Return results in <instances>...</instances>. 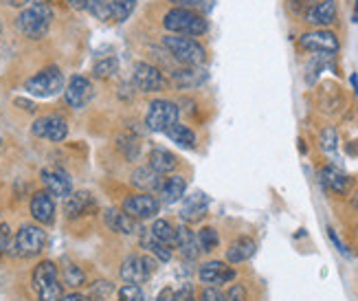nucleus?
Segmentation results:
<instances>
[{
  "label": "nucleus",
  "instance_id": "nucleus-55",
  "mask_svg": "<svg viewBox=\"0 0 358 301\" xmlns=\"http://www.w3.org/2000/svg\"><path fill=\"white\" fill-rule=\"evenodd\" d=\"M0 146H3V139H0Z\"/></svg>",
  "mask_w": 358,
  "mask_h": 301
},
{
  "label": "nucleus",
  "instance_id": "nucleus-10",
  "mask_svg": "<svg viewBox=\"0 0 358 301\" xmlns=\"http://www.w3.org/2000/svg\"><path fill=\"white\" fill-rule=\"evenodd\" d=\"M132 84L141 92H161L167 86V79L163 73L148 62H136L132 69Z\"/></svg>",
  "mask_w": 358,
  "mask_h": 301
},
{
  "label": "nucleus",
  "instance_id": "nucleus-41",
  "mask_svg": "<svg viewBox=\"0 0 358 301\" xmlns=\"http://www.w3.org/2000/svg\"><path fill=\"white\" fill-rule=\"evenodd\" d=\"M174 301H198L196 295H194V286H192V284H185L182 288H178L174 293Z\"/></svg>",
  "mask_w": 358,
  "mask_h": 301
},
{
  "label": "nucleus",
  "instance_id": "nucleus-31",
  "mask_svg": "<svg viewBox=\"0 0 358 301\" xmlns=\"http://www.w3.org/2000/svg\"><path fill=\"white\" fill-rule=\"evenodd\" d=\"M150 231L159 237L161 242H165L167 246H172L174 248V244H176V227L169 223V220H165V218H157L152 223V227H150Z\"/></svg>",
  "mask_w": 358,
  "mask_h": 301
},
{
  "label": "nucleus",
  "instance_id": "nucleus-43",
  "mask_svg": "<svg viewBox=\"0 0 358 301\" xmlns=\"http://www.w3.org/2000/svg\"><path fill=\"white\" fill-rule=\"evenodd\" d=\"M59 301H90V297L84 295V293H80V290H73V293H69V295L62 297Z\"/></svg>",
  "mask_w": 358,
  "mask_h": 301
},
{
  "label": "nucleus",
  "instance_id": "nucleus-48",
  "mask_svg": "<svg viewBox=\"0 0 358 301\" xmlns=\"http://www.w3.org/2000/svg\"><path fill=\"white\" fill-rule=\"evenodd\" d=\"M15 104H18V106H24V110H29V113H34V110H36V106H34V104L22 102V99H15Z\"/></svg>",
  "mask_w": 358,
  "mask_h": 301
},
{
  "label": "nucleus",
  "instance_id": "nucleus-13",
  "mask_svg": "<svg viewBox=\"0 0 358 301\" xmlns=\"http://www.w3.org/2000/svg\"><path fill=\"white\" fill-rule=\"evenodd\" d=\"M198 279L205 286H222L236 279V271L222 260H209L198 266Z\"/></svg>",
  "mask_w": 358,
  "mask_h": 301
},
{
  "label": "nucleus",
  "instance_id": "nucleus-47",
  "mask_svg": "<svg viewBox=\"0 0 358 301\" xmlns=\"http://www.w3.org/2000/svg\"><path fill=\"white\" fill-rule=\"evenodd\" d=\"M66 3H69L73 9H77V11H84V9H88V0H66Z\"/></svg>",
  "mask_w": 358,
  "mask_h": 301
},
{
  "label": "nucleus",
  "instance_id": "nucleus-29",
  "mask_svg": "<svg viewBox=\"0 0 358 301\" xmlns=\"http://www.w3.org/2000/svg\"><path fill=\"white\" fill-rule=\"evenodd\" d=\"M172 144L180 146V148H187V150H194L196 148V132L189 128V125L185 123H174L172 128H167L163 132Z\"/></svg>",
  "mask_w": 358,
  "mask_h": 301
},
{
  "label": "nucleus",
  "instance_id": "nucleus-4",
  "mask_svg": "<svg viewBox=\"0 0 358 301\" xmlns=\"http://www.w3.org/2000/svg\"><path fill=\"white\" fill-rule=\"evenodd\" d=\"M53 20V11L49 5H34L24 9L18 18H15V27L18 31L29 38V40H42L46 34H49V27Z\"/></svg>",
  "mask_w": 358,
  "mask_h": 301
},
{
  "label": "nucleus",
  "instance_id": "nucleus-14",
  "mask_svg": "<svg viewBox=\"0 0 358 301\" xmlns=\"http://www.w3.org/2000/svg\"><path fill=\"white\" fill-rule=\"evenodd\" d=\"M92 99V84L90 79L84 75H73L69 79V84L64 88V102L73 108V110H82L88 106V102Z\"/></svg>",
  "mask_w": 358,
  "mask_h": 301
},
{
  "label": "nucleus",
  "instance_id": "nucleus-7",
  "mask_svg": "<svg viewBox=\"0 0 358 301\" xmlns=\"http://www.w3.org/2000/svg\"><path fill=\"white\" fill-rule=\"evenodd\" d=\"M180 110L174 102L169 99H154L148 106L145 113V125L152 132H165L167 128H172L174 123H178Z\"/></svg>",
  "mask_w": 358,
  "mask_h": 301
},
{
  "label": "nucleus",
  "instance_id": "nucleus-33",
  "mask_svg": "<svg viewBox=\"0 0 358 301\" xmlns=\"http://www.w3.org/2000/svg\"><path fill=\"white\" fill-rule=\"evenodd\" d=\"M119 71V62L117 57H106V59H99L95 66H92V75L97 79H110L113 75H117Z\"/></svg>",
  "mask_w": 358,
  "mask_h": 301
},
{
  "label": "nucleus",
  "instance_id": "nucleus-19",
  "mask_svg": "<svg viewBox=\"0 0 358 301\" xmlns=\"http://www.w3.org/2000/svg\"><path fill=\"white\" fill-rule=\"evenodd\" d=\"M174 248H178V253L182 255V260L187 262H194L198 255H200V246H198V237H196V231L189 229V225H178L176 227V244Z\"/></svg>",
  "mask_w": 358,
  "mask_h": 301
},
{
  "label": "nucleus",
  "instance_id": "nucleus-5",
  "mask_svg": "<svg viewBox=\"0 0 358 301\" xmlns=\"http://www.w3.org/2000/svg\"><path fill=\"white\" fill-rule=\"evenodd\" d=\"M46 246V231L40 225H22L13 235V255L20 260H34Z\"/></svg>",
  "mask_w": 358,
  "mask_h": 301
},
{
  "label": "nucleus",
  "instance_id": "nucleus-9",
  "mask_svg": "<svg viewBox=\"0 0 358 301\" xmlns=\"http://www.w3.org/2000/svg\"><path fill=\"white\" fill-rule=\"evenodd\" d=\"M121 211L128 214L130 218H134L136 223H143V220H152V218L159 216L161 200L152 194H132L123 200Z\"/></svg>",
  "mask_w": 358,
  "mask_h": 301
},
{
  "label": "nucleus",
  "instance_id": "nucleus-40",
  "mask_svg": "<svg viewBox=\"0 0 358 301\" xmlns=\"http://www.w3.org/2000/svg\"><path fill=\"white\" fill-rule=\"evenodd\" d=\"M198 301H227V297L217 286H205L198 297Z\"/></svg>",
  "mask_w": 358,
  "mask_h": 301
},
{
  "label": "nucleus",
  "instance_id": "nucleus-3",
  "mask_svg": "<svg viewBox=\"0 0 358 301\" xmlns=\"http://www.w3.org/2000/svg\"><path fill=\"white\" fill-rule=\"evenodd\" d=\"M163 46L167 53H172L176 62H180L182 66H202L207 62V51L200 42L187 36H174L167 34L163 38Z\"/></svg>",
  "mask_w": 358,
  "mask_h": 301
},
{
  "label": "nucleus",
  "instance_id": "nucleus-34",
  "mask_svg": "<svg viewBox=\"0 0 358 301\" xmlns=\"http://www.w3.org/2000/svg\"><path fill=\"white\" fill-rule=\"evenodd\" d=\"M110 7H113V20L126 22L136 7V0H113Z\"/></svg>",
  "mask_w": 358,
  "mask_h": 301
},
{
  "label": "nucleus",
  "instance_id": "nucleus-28",
  "mask_svg": "<svg viewBox=\"0 0 358 301\" xmlns=\"http://www.w3.org/2000/svg\"><path fill=\"white\" fill-rule=\"evenodd\" d=\"M148 165L154 169V172H159L161 176H167V174H174L176 167H178V158L176 154H172L169 150L165 148H154L148 156Z\"/></svg>",
  "mask_w": 358,
  "mask_h": 301
},
{
  "label": "nucleus",
  "instance_id": "nucleus-12",
  "mask_svg": "<svg viewBox=\"0 0 358 301\" xmlns=\"http://www.w3.org/2000/svg\"><path fill=\"white\" fill-rule=\"evenodd\" d=\"M299 46L310 53H321V55H332L338 51V40L332 31L328 29H317L310 31V34H303L299 38Z\"/></svg>",
  "mask_w": 358,
  "mask_h": 301
},
{
  "label": "nucleus",
  "instance_id": "nucleus-44",
  "mask_svg": "<svg viewBox=\"0 0 358 301\" xmlns=\"http://www.w3.org/2000/svg\"><path fill=\"white\" fill-rule=\"evenodd\" d=\"M328 235H330V240L334 242V246L338 248V253H343V255H348V248L343 246V242L338 240V235L334 233V229H328Z\"/></svg>",
  "mask_w": 358,
  "mask_h": 301
},
{
  "label": "nucleus",
  "instance_id": "nucleus-16",
  "mask_svg": "<svg viewBox=\"0 0 358 301\" xmlns=\"http://www.w3.org/2000/svg\"><path fill=\"white\" fill-rule=\"evenodd\" d=\"M99 209V204L90 192H73L69 198H64V216L69 220H77L90 216Z\"/></svg>",
  "mask_w": 358,
  "mask_h": 301
},
{
  "label": "nucleus",
  "instance_id": "nucleus-39",
  "mask_svg": "<svg viewBox=\"0 0 358 301\" xmlns=\"http://www.w3.org/2000/svg\"><path fill=\"white\" fill-rule=\"evenodd\" d=\"M13 251V235H11V229L9 225L0 223V258L7 255V253Z\"/></svg>",
  "mask_w": 358,
  "mask_h": 301
},
{
  "label": "nucleus",
  "instance_id": "nucleus-50",
  "mask_svg": "<svg viewBox=\"0 0 358 301\" xmlns=\"http://www.w3.org/2000/svg\"><path fill=\"white\" fill-rule=\"evenodd\" d=\"M348 152H350V154H358V141H354V144L348 146Z\"/></svg>",
  "mask_w": 358,
  "mask_h": 301
},
{
  "label": "nucleus",
  "instance_id": "nucleus-54",
  "mask_svg": "<svg viewBox=\"0 0 358 301\" xmlns=\"http://www.w3.org/2000/svg\"><path fill=\"white\" fill-rule=\"evenodd\" d=\"M354 22H358V0H356V9H354Z\"/></svg>",
  "mask_w": 358,
  "mask_h": 301
},
{
  "label": "nucleus",
  "instance_id": "nucleus-17",
  "mask_svg": "<svg viewBox=\"0 0 358 301\" xmlns=\"http://www.w3.org/2000/svg\"><path fill=\"white\" fill-rule=\"evenodd\" d=\"M40 178L44 185V192H49L51 196L69 198L73 194V183L64 169H42Z\"/></svg>",
  "mask_w": 358,
  "mask_h": 301
},
{
  "label": "nucleus",
  "instance_id": "nucleus-52",
  "mask_svg": "<svg viewBox=\"0 0 358 301\" xmlns=\"http://www.w3.org/2000/svg\"><path fill=\"white\" fill-rule=\"evenodd\" d=\"M27 3H34V5H46V0H27Z\"/></svg>",
  "mask_w": 358,
  "mask_h": 301
},
{
  "label": "nucleus",
  "instance_id": "nucleus-23",
  "mask_svg": "<svg viewBox=\"0 0 358 301\" xmlns=\"http://www.w3.org/2000/svg\"><path fill=\"white\" fill-rule=\"evenodd\" d=\"M138 244H141V248H145L148 255L157 258L159 262H169L174 255L172 246H167L165 242H161L150 229H141V233H138Z\"/></svg>",
  "mask_w": 358,
  "mask_h": 301
},
{
  "label": "nucleus",
  "instance_id": "nucleus-45",
  "mask_svg": "<svg viewBox=\"0 0 358 301\" xmlns=\"http://www.w3.org/2000/svg\"><path fill=\"white\" fill-rule=\"evenodd\" d=\"M174 5H178L180 9H189V7H196V5H200L202 0H172Z\"/></svg>",
  "mask_w": 358,
  "mask_h": 301
},
{
  "label": "nucleus",
  "instance_id": "nucleus-37",
  "mask_svg": "<svg viewBox=\"0 0 358 301\" xmlns=\"http://www.w3.org/2000/svg\"><path fill=\"white\" fill-rule=\"evenodd\" d=\"M117 301H145V297L138 284H123L117 290Z\"/></svg>",
  "mask_w": 358,
  "mask_h": 301
},
{
  "label": "nucleus",
  "instance_id": "nucleus-32",
  "mask_svg": "<svg viewBox=\"0 0 358 301\" xmlns=\"http://www.w3.org/2000/svg\"><path fill=\"white\" fill-rule=\"evenodd\" d=\"M196 237H198V246L202 253H213L220 244V235L213 227H202L200 231H196Z\"/></svg>",
  "mask_w": 358,
  "mask_h": 301
},
{
  "label": "nucleus",
  "instance_id": "nucleus-6",
  "mask_svg": "<svg viewBox=\"0 0 358 301\" xmlns=\"http://www.w3.org/2000/svg\"><path fill=\"white\" fill-rule=\"evenodd\" d=\"M24 90L34 97H55L57 92L64 90V73L59 71V66H46L34 77H29L24 82Z\"/></svg>",
  "mask_w": 358,
  "mask_h": 301
},
{
  "label": "nucleus",
  "instance_id": "nucleus-42",
  "mask_svg": "<svg viewBox=\"0 0 358 301\" xmlns=\"http://www.w3.org/2000/svg\"><path fill=\"white\" fill-rule=\"evenodd\" d=\"M224 297H227V301H248L246 290H244V286H240V284H233Z\"/></svg>",
  "mask_w": 358,
  "mask_h": 301
},
{
  "label": "nucleus",
  "instance_id": "nucleus-1",
  "mask_svg": "<svg viewBox=\"0 0 358 301\" xmlns=\"http://www.w3.org/2000/svg\"><path fill=\"white\" fill-rule=\"evenodd\" d=\"M31 284L38 301H59L64 297V284L59 279V268L53 260H42L31 273Z\"/></svg>",
  "mask_w": 358,
  "mask_h": 301
},
{
  "label": "nucleus",
  "instance_id": "nucleus-26",
  "mask_svg": "<svg viewBox=\"0 0 358 301\" xmlns=\"http://www.w3.org/2000/svg\"><path fill=\"white\" fill-rule=\"evenodd\" d=\"M103 220L110 231L121 233V235H134V233H141L138 231V223L134 218H130L128 214H123L119 209H108L103 214Z\"/></svg>",
  "mask_w": 358,
  "mask_h": 301
},
{
  "label": "nucleus",
  "instance_id": "nucleus-11",
  "mask_svg": "<svg viewBox=\"0 0 358 301\" xmlns=\"http://www.w3.org/2000/svg\"><path fill=\"white\" fill-rule=\"evenodd\" d=\"M31 132H34V136H38V139H46V141H53V144H59V141H64L69 136V123L59 115H44L34 121Z\"/></svg>",
  "mask_w": 358,
  "mask_h": 301
},
{
  "label": "nucleus",
  "instance_id": "nucleus-30",
  "mask_svg": "<svg viewBox=\"0 0 358 301\" xmlns=\"http://www.w3.org/2000/svg\"><path fill=\"white\" fill-rule=\"evenodd\" d=\"M62 284L69 288H82L84 284H86V273H84V268L80 264H75V262H66L64 266H62Z\"/></svg>",
  "mask_w": 358,
  "mask_h": 301
},
{
  "label": "nucleus",
  "instance_id": "nucleus-20",
  "mask_svg": "<svg viewBox=\"0 0 358 301\" xmlns=\"http://www.w3.org/2000/svg\"><path fill=\"white\" fill-rule=\"evenodd\" d=\"M163 176L159 172H154L150 165L145 167H136L132 172V176H130V183L136 187V189H141V194H159V189L163 185Z\"/></svg>",
  "mask_w": 358,
  "mask_h": 301
},
{
  "label": "nucleus",
  "instance_id": "nucleus-24",
  "mask_svg": "<svg viewBox=\"0 0 358 301\" xmlns=\"http://www.w3.org/2000/svg\"><path fill=\"white\" fill-rule=\"evenodd\" d=\"M336 3L334 0H321V3L313 5L306 11V22L315 24V27H328L336 20Z\"/></svg>",
  "mask_w": 358,
  "mask_h": 301
},
{
  "label": "nucleus",
  "instance_id": "nucleus-27",
  "mask_svg": "<svg viewBox=\"0 0 358 301\" xmlns=\"http://www.w3.org/2000/svg\"><path fill=\"white\" fill-rule=\"evenodd\" d=\"M187 189V181L185 176H178V174H169V178L163 181L161 189H159V200L163 204H174L185 196Z\"/></svg>",
  "mask_w": 358,
  "mask_h": 301
},
{
  "label": "nucleus",
  "instance_id": "nucleus-15",
  "mask_svg": "<svg viewBox=\"0 0 358 301\" xmlns=\"http://www.w3.org/2000/svg\"><path fill=\"white\" fill-rule=\"evenodd\" d=\"M29 211H31V218L36 220L40 227H51L55 223V200L49 192H36L31 196V202H29Z\"/></svg>",
  "mask_w": 358,
  "mask_h": 301
},
{
  "label": "nucleus",
  "instance_id": "nucleus-49",
  "mask_svg": "<svg viewBox=\"0 0 358 301\" xmlns=\"http://www.w3.org/2000/svg\"><path fill=\"white\" fill-rule=\"evenodd\" d=\"M5 3L9 7H22V5H27V0H5Z\"/></svg>",
  "mask_w": 358,
  "mask_h": 301
},
{
  "label": "nucleus",
  "instance_id": "nucleus-53",
  "mask_svg": "<svg viewBox=\"0 0 358 301\" xmlns=\"http://www.w3.org/2000/svg\"><path fill=\"white\" fill-rule=\"evenodd\" d=\"M352 84H354V90H358V77L352 75Z\"/></svg>",
  "mask_w": 358,
  "mask_h": 301
},
{
  "label": "nucleus",
  "instance_id": "nucleus-36",
  "mask_svg": "<svg viewBox=\"0 0 358 301\" xmlns=\"http://www.w3.org/2000/svg\"><path fill=\"white\" fill-rule=\"evenodd\" d=\"M88 11L95 15L97 20H113V7L106 0H88Z\"/></svg>",
  "mask_w": 358,
  "mask_h": 301
},
{
  "label": "nucleus",
  "instance_id": "nucleus-21",
  "mask_svg": "<svg viewBox=\"0 0 358 301\" xmlns=\"http://www.w3.org/2000/svg\"><path fill=\"white\" fill-rule=\"evenodd\" d=\"M319 178H321V185L328 189V192H334V194H348L350 192L352 178L343 169H338L334 165H325L319 174Z\"/></svg>",
  "mask_w": 358,
  "mask_h": 301
},
{
  "label": "nucleus",
  "instance_id": "nucleus-8",
  "mask_svg": "<svg viewBox=\"0 0 358 301\" xmlns=\"http://www.w3.org/2000/svg\"><path fill=\"white\" fill-rule=\"evenodd\" d=\"M154 273H157V260L152 255H128L121 264V279L126 284H138L148 281Z\"/></svg>",
  "mask_w": 358,
  "mask_h": 301
},
{
  "label": "nucleus",
  "instance_id": "nucleus-38",
  "mask_svg": "<svg viewBox=\"0 0 358 301\" xmlns=\"http://www.w3.org/2000/svg\"><path fill=\"white\" fill-rule=\"evenodd\" d=\"M319 141H321V148L325 150V152H336V146H338V136H336V130L332 128V125H328V128H323L321 130V136H319Z\"/></svg>",
  "mask_w": 358,
  "mask_h": 301
},
{
  "label": "nucleus",
  "instance_id": "nucleus-46",
  "mask_svg": "<svg viewBox=\"0 0 358 301\" xmlns=\"http://www.w3.org/2000/svg\"><path fill=\"white\" fill-rule=\"evenodd\" d=\"M157 301H174V290L172 288H163L161 293H159V297H157Z\"/></svg>",
  "mask_w": 358,
  "mask_h": 301
},
{
  "label": "nucleus",
  "instance_id": "nucleus-25",
  "mask_svg": "<svg viewBox=\"0 0 358 301\" xmlns=\"http://www.w3.org/2000/svg\"><path fill=\"white\" fill-rule=\"evenodd\" d=\"M257 251V242L253 240V237L248 235H242L238 237V240H233L227 248V262L229 264H242L246 260H251L255 255Z\"/></svg>",
  "mask_w": 358,
  "mask_h": 301
},
{
  "label": "nucleus",
  "instance_id": "nucleus-18",
  "mask_svg": "<svg viewBox=\"0 0 358 301\" xmlns=\"http://www.w3.org/2000/svg\"><path fill=\"white\" fill-rule=\"evenodd\" d=\"M207 209H209V198L207 194L202 192H194L192 196H187L185 202H182V209H180V218L185 225H192V223H198L207 216Z\"/></svg>",
  "mask_w": 358,
  "mask_h": 301
},
{
  "label": "nucleus",
  "instance_id": "nucleus-35",
  "mask_svg": "<svg viewBox=\"0 0 358 301\" xmlns=\"http://www.w3.org/2000/svg\"><path fill=\"white\" fill-rule=\"evenodd\" d=\"M115 295V286L110 281H106V279H99L95 284H90V295L92 299H97V301H108Z\"/></svg>",
  "mask_w": 358,
  "mask_h": 301
},
{
  "label": "nucleus",
  "instance_id": "nucleus-51",
  "mask_svg": "<svg viewBox=\"0 0 358 301\" xmlns=\"http://www.w3.org/2000/svg\"><path fill=\"white\" fill-rule=\"evenodd\" d=\"M352 204H354V207L358 209V192H356V194L352 196Z\"/></svg>",
  "mask_w": 358,
  "mask_h": 301
},
{
  "label": "nucleus",
  "instance_id": "nucleus-22",
  "mask_svg": "<svg viewBox=\"0 0 358 301\" xmlns=\"http://www.w3.org/2000/svg\"><path fill=\"white\" fill-rule=\"evenodd\" d=\"M207 79V71L200 66H180L172 71V82L174 86H178L180 90H192L205 84Z\"/></svg>",
  "mask_w": 358,
  "mask_h": 301
},
{
  "label": "nucleus",
  "instance_id": "nucleus-2",
  "mask_svg": "<svg viewBox=\"0 0 358 301\" xmlns=\"http://www.w3.org/2000/svg\"><path fill=\"white\" fill-rule=\"evenodd\" d=\"M163 27L169 31V34L174 36H187V38H196V36H202L207 34V20L202 18L200 13L192 11V9H169L165 15H163Z\"/></svg>",
  "mask_w": 358,
  "mask_h": 301
}]
</instances>
